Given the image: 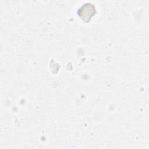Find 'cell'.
I'll use <instances>...</instances> for the list:
<instances>
[{"label": "cell", "instance_id": "cell-1", "mask_svg": "<svg viewBox=\"0 0 149 149\" xmlns=\"http://www.w3.org/2000/svg\"><path fill=\"white\" fill-rule=\"evenodd\" d=\"M95 12L93 5L87 3L83 5L78 10V15L85 22H88Z\"/></svg>", "mask_w": 149, "mask_h": 149}]
</instances>
